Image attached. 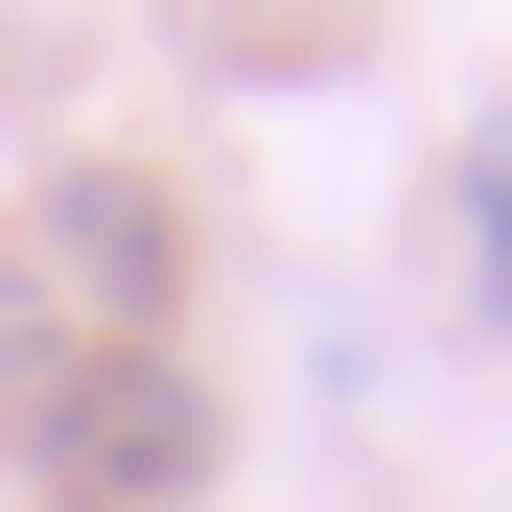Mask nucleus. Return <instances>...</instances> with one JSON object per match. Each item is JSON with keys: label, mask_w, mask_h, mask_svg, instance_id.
Returning <instances> with one entry per match:
<instances>
[{"label": "nucleus", "mask_w": 512, "mask_h": 512, "mask_svg": "<svg viewBox=\"0 0 512 512\" xmlns=\"http://www.w3.org/2000/svg\"><path fill=\"white\" fill-rule=\"evenodd\" d=\"M466 233H489V303H512V117H489V163H466Z\"/></svg>", "instance_id": "f03ea898"}, {"label": "nucleus", "mask_w": 512, "mask_h": 512, "mask_svg": "<svg viewBox=\"0 0 512 512\" xmlns=\"http://www.w3.org/2000/svg\"><path fill=\"white\" fill-rule=\"evenodd\" d=\"M210 373L187 350H47L24 373V466L70 489V512H163V489H210Z\"/></svg>", "instance_id": "f257e3e1"}, {"label": "nucleus", "mask_w": 512, "mask_h": 512, "mask_svg": "<svg viewBox=\"0 0 512 512\" xmlns=\"http://www.w3.org/2000/svg\"><path fill=\"white\" fill-rule=\"evenodd\" d=\"M0 396H24V280H0Z\"/></svg>", "instance_id": "7ed1b4c3"}]
</instances>
